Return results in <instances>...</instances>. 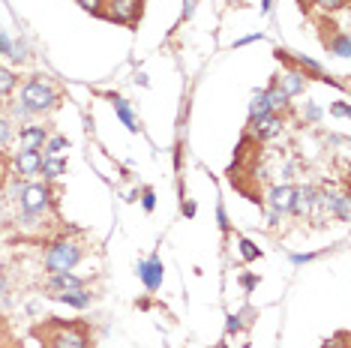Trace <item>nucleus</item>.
Here are the masks:
<instances>
[{"label": "nucleus", "mask_w": 351, "mask_h": 348, "mask_svg": "<svg viewBox=\"0 0 351 348\" xmlns=\"http://www.w3.org/2000/svg\"><path fill=\"white\" fill-rule=\"evenodd\" d=\"M327 51L337 54V58H348V36L346 34H330V39H324Z\"/></svg>", "instance_id": "obj_19"}, {"label": "nucleus", "mask_w": 351, "mask_h": 348, "mask_svg": "<svg viewBox=\"0 0 351 348\" xmlns=\"http://www.w3.org/2000/svg\"><path fill=\"white\" fill-rule=\"evenodd\" d=\"M73 288H84V279L75 273H49V291H73Z\"/></svg>", "instance_id": "obj_12"}, {"label": "nucleus", "mask_w": 351, "mask_h": 348, "mask_svg": "<svg viewBox=\"0 0 351 348\" xmlns=\"http://www.w3.org/2000/svg\"><path fill=\"white\" fill-rule=\"evenodd\" d=\"M241 252H243V258H246V261H255V258L261 256V249L255 247L252 240H246V237H241Z\"/></svg>", "instance_id": "obj_23"}, {"label": "nucleus", "mask_w": 351, "mask_h": 348, "mask_svg": "<svg viewBox=\"0 0 351 348\" xmlns=\"http://www.w3.org/2000/svg\"><path fill=\"white\" fill-rule=\"evenodd\" d=\"M306 117H309V121H318V117H322V108H318V105H309V108H306Z\"/></svg>", "instance_id": "obj_31"}, {"label": "nucleus", "mask_w": 351, "mask_h": 348, "mask_svg": "<svg viewBox=\"0 0 351 348\" xmlns=\"http://www.w3.org/2000/svg\"><path fill=\"white\" fill-rule=\"evenodd\" d=\"M267 114H274V108H270V102H267V93L258 90L252 97V102H250V123L261 121V117H267Z\"/></svg>", "instance_id": "obj_15"}, {"label": "nucleus", "mask_w": 351, "mask_h": 348, "mask_svg": "<svg viewBox=\"0 0 351 348\" xmlns=\"http://www.w3.org/2000/svg\"><path fill=\"white\" fill-rule=\"evenodd\" d=\"M138 276H141V282H145L150 291H156L159 286H162V261H159V258L141 261V264H138Z\"/></svg>", "instance_id": "obj_8"}, {"label": "nucleus", "mask_w": 351, "mask_h": 348, "mask_svg": "<svg viewBox=\"0 0 351 348\" xmlns=\"http://www.w3.org/2000/svg\"><path fill=\"white\" fill-rule=\"evenodd\" d=\"M21 105L27 108L30 114H45V112H54L60 105V90L54 87L51 78L45 75H34L27 78L25 87H21Z\"/></svg>", "instance_id": "obj_2"}, {"label": "nucleus", "mask_w": 351, "mask_h": 348, "mask_svg": "<svg viewBox=\"0 0 351 348\" xmlns=\"http://www.w3.org/2000/svg\"><path fill=\"white\" fill-rule=\"evenodd\" d=\"M313 3L318 6V10H324V12H339V10H346L348 0H313Z\"/></svg>", "instance_id": "obj_22"}, {"label": "nucleus", "mask_w": 351, "mask_h": 348, "mask_svg": "<svg viewBox=\"0 0 351 348\" xmlns=\"http://www.w3.org/2000/svg\"><path fill=\"white\" fill-rule=\"evenodd\" d=\"M0 112H3V102H0Z\"/></svg>", "instance_id": "obj_36"}, {"label": "nucleus", "mask_w": 351, "mask_h": 348, "mask_svg": "<svg viewBox=\"0 0 351 348\" xmlns=\"http://www.w3.org/2000/svg\"><path fill=\"white\" fill-rule=\"evenodd\" d=\"M75 3L82 6L84 12H93V15H97V10H99V0H75Z\"/></svg>", "instance_id": "obj_27"}, {"label": "nucleus", "mask_w": 351, "mask_h": 348, "mask_svg": "<svg viewBox=\"0 0 351 348\" xmlns=\"http://www.w3.org/2000/svg\"><path fill=\"white\" fill-rule=\"evenodd\" d=\"M193 6H195V0H186V18L193 15Z\"/></svg>", "instance_id": "obj_34"}, {"label": "nucleus", "mask_w": 351, "mask_h": 348, "mask_svg": "<svg viewBox=\"0 0 351 348\" xmlns=\"http://www.w3.org/2000/svg\"><path fill=\"white\" fill-rule=\"evenodd\" d=\"M15 84H19V78H15L12 69L0 66V97H10V93L15 90Z\"/></svg>", "instance_id": "obj_20"}, {"label": "nucleus", "mask_w": 351, "mask_h": 348, "mask_svg": "<svg viewBox=\"0 0 351 348\" xmlns=\"http://www.w3.org/2000/svg\"><path fill=\"white\" fill-rule=\"evenodd\" d=\"M6 174H10V162H6V156L0 153V189H3V184H6Z\"/></svg>", "instance_id": "obj_28"}, {"label": "nucleus", "mask_w": 351, "mask_h": 348, "mask_svg": "<svg viewBox=\"0 0 351 348\" xmlns=\"http://www.w3.org/2000/svg\"><path fill=\"white\" fill-rule=\"evenodd\" d=\"M10 138H12V123L6 117H0V145H6Z\"/></svg>", "instance_id": "obj_24"}, {"label": "nucleus", "mask_w": 351, "mask_h": 348, "mask_svg": "<svg viewBox=\"0 0 351 348\" xmlns=\"http://www.w3.org/2000/svg\"><path fill=\"white\" fill-rule=\"evenodd\" d=\"M10 114H12V117H19V121H25V117H30V112H27L25 105H21V102H12V105H10Z\"/></svg>", "instance_id": "obj_25"}, {"label": "nucleus", "mask_w": 351, "mask_h": 348, "mask_svg": "<svg viewBox=\"0 0 351 348\" xmlns=\"http://www.w3.org/2000/svg\"><path fill=\"white\" fill-rule=\"evenodd\" d=\"M111 102H114V112H117V117L126 123V129L130 132H138V121L132 117V112H130V105H126V99H121V97H111Z\"/></svg>", "instance_id": "obj_18"}, {"label": "nucleus", "mask_w": 351, "mask_h": 348, "mask_svg": "<svg viewBox=\"0 0 351 348\" xmlns=\"http://www.w3.org/2000/svg\"><path fill=\"white\" fill-rule=\"evenodd\" d=\"M276 84L279 87H282V93H285V97H298V93H303V90H306V75H303V73H298V69H291V73H285V75H279L276 78Z\"/></svg>", "instance_id": "obj_9"}, {"label": "nucleus", "mask_w": 351, "mask_h": 348, "mask_svg": "<svg viewBox=\"0 0 351 348\" xmlns=\"http://www.w3.org/2000/svg\"><path fill=\"white\" fill-rule=\"evenodd\" d=\"M99 18L111 21V25H123L135 27L145 15V0H99Z\"/></svg>", "instance_id": "obj_3"}, {"label": "nucleus", "mask_w": 351, "mask_h": 348, "mask_svg": "<svg viewBox=\"0 0 351 348\" xmlns=\"http://www.w3.org/2000/svg\"><path fill=\"white\" fill-rule=\"evenodd\" d=\"M241 330V315H228V334H237Z\"/></svg>", "instance_id": "obj_30"}, {"label": "nucleus", "mask_w": 351, "mask_h": 348, "mask_svg": "<svg viewBox=\"0 0 351 348\" xmlns=\"http://www.w3.org/2000/svg\"><path fill=\"white\" fill-rule=\"evenodd\" d=\"M43 150H19L15 153V169H19L21 177H34V174H39V169H43Z\"/></svg>", "instance_id": "obj_6"}, {"label": "nucleus", "mask_w": 351, "mask_h": 348, "mask_svg": "<svg viewBox=\"0 0 351 348\" xmlns=\"http://www.w3.org/2000/svg\"><path fill=\"white\" fill-rule=\"evenodd\" d=\"M34 334L43 339V348H90V330L82 321L49 319L34 327Z\"/></svg>", "instance_id": "obj_1"}, {"label": "nucleus", "mask_w": 351, "mask_h": 348, "mask_svg": "<svg viewBox=\"0 0 351 348\" xmlns=\"http://www.w3.org/2000/svg\"><path fill=\"white\" fill-rule=\"evenodd\" d=\"M15 195L21 199V213H49L54 208L51 186L49 184H21L15 186Z\"/></svg>", "instance_id": "obj_5"}, {"label": "nucleus", "mask_w": 351, "mask_h": 348, "mask_svg": "<svg viewBox=\"0 0 351 348\" xmlns=\"http://www.w3.org/2000/svg\"><path fill=\"white\" fill-rule=\"evenodd\" d=\"M241 282H243V288H246V291H252V288H255V282H258V279H255V276H243Z\"/></svg>", "instance_id": "obj_32"}, {"label": "nucleus", "mask_w": 351, "mask_h": 348, "mask_svg": "<svg viewBox=\"0 0 351 348\" xmlns=\"http://www.w3.org/2000/svg\"><path fill=\"white\" fill-rule=\"evenodd\" d=\"M84 256V249H82V243H75V240H54L49 252H45V271L49 273H66V271H73V267L82 261Z\"/></svg>", "instance_id": "obj_4"}, {"label": "nucleus", "mask_w": 351, "mask_h": 348, "mask_svg": "<svg viewBox=\"0 0 351 348\" xmlns=\"http://www.w3.org/2000/svg\"><path fill=\"white\" fill-rule=\"evenodd\" d=\"M156 208V195L154 189H145V210H154Z\"/></svg>", "instance_id": "obj_29"}, {"label": "nucleus", "mask_w": 351, "mask_h": 348, "mask_svg": "<svg viewBox=\"0 0 351 348\" xmlns=\"http://www.w3.org/2000/svg\"><path fill=\"white\" fill-rule=\"evenodd\" d=\"M324 204H327V210H330L333 216L342 219V223L348 219V195L346 192H342V195H330V192H327L324 195Z\"/></svg>", "instance_id": "obj_17"}, {"label": "nucleus", "mask_w": 351, "mask_h": 348, "mask_svg": "<svg viewBox=\"0 0 351 348\" xmlns=\"http://www.w3.org/2000/svg\"><path fill=\"white\" fill-rule=\"evenodd\" d=\"M291 204H294V186H276L270 192V208L279 216V213H291Z\"/></svg>", "instance_id": "obj_11"}, {"label": "nucleus", "mask_w": 351, "mask_h": 348, "mask_svg": "<svg viewBox=\"0 0 351 348\" xmlns=\"http://www.w3.org/2000/svg\"><path fill=\"white\" fill-rule=\"evenodd\" d=\"M39 174H43L45 180H58L60 174H66V160H60V156H45Z\"/></svg>", "instance_id": "obj_16"}, {"label": "nucleus", "mask_w": 351, "mask_h": 348, "mask_svg": "<svg viewBox=\"0 0 351 348\" xmlns=\"http://www.w3.org/2000/svg\"><path fill=\"white\" fill-rule=\"evenodd\" d=\"M330 114H333V117H348L351 108L346 105V102H337V105H330Z\"/></svg>", "instance_id": "obj_26"}, {"label": "nucleus", "mask_w": 351, "mask_h": 348, "mask_svg": "<svg viewBox=\"0 0 351 348\" xmlns=\"http://www.w3.org/2000/svg\"><path fill=\"white\" fill-rule=\"evenodd\" d=\"M252 126V132H255V138L258 141H265V138H274L279 129H282V121H279V114H267V117H261V121H255L250 123Z\"/></svg>", "instance_id": "obj_10"}, {"label": "nucleus", "mask_w": 351, "mask_h": 348, "mask_svg": "<svg viewBox=\"0 0 351 348\" xmlns=\"http://www.w3.org/2000/svg\"><path fill=\"white\" fill-rule=\"evenodd\" d=\"M66 147H69L66 138H63V136H54V138L45 141V156H58L60 150H66Z\"/></svg>", "instance_id": "obj_21"}, {"label": "nucleus", "mask_w": 351, "mask_h": 348, "mask_svg": "<svg viewBox=\"0 0 351 348\" xmlns=\"http://www.w3.org/2000/svg\"><path fill=\"white\" fill-rule=\"evenodd\" d=\"M45 141H49V129H45V126L27 123L25 129L19 132V145H21V150H43Z\"/></svg>", "instance_id": "obj_7"}, {"label": "nucleus", "mask_w": 351, "mask_h": 348, "mask_svg": "<svg viewBox=\"0 0 351 348\" xmlns=\"http://www.w3.org/2000/svg\"><path fill=\"white\" fill-rule=\"evenodd\" d=\"M0 291H3V273H0Z\"/></svg>", "instance_id": "obj_35"}, {"label": "nucleus", "mask_w": 351, "mask_h": 348, "mask_svg": "<svg viewBox=\"0 0 351 348\" xmlns=\"http://www.w3.org/2000/svg\"><path fill=\"white\" fill-rule=\"evenodd\" d=\"M315 204V189L313 186H303V189H294V204H291V213H298V216H303V213H309Z\"/></svg>", "instance_id": "obj_14"}, {"label": "nucleus", "mask_w": 351, "mask_h": 348, "mask_svg": "<svg viewBox=\"0 0 351 348\" xmlns=\"http://www.w3.org/2000/svg\"><path fill=\"white\" fill-rule=\"evenodd\" d=\"M183 213H186V216H195V204H193V201L183 204Z\"/></svg>", "instance_id": "obj_33"}, {"label": "nucleus", "mask_w": 351, "mask_h": 348, "mask_svg": "<svg viewBox=\"0 0 351 348\" xmlns=\"http://www.w3.org/2000/svg\"><path fill=\"white\" fill-rule=\"evenodd\" d=\"M54 300H60V303H69L75 306V310H87L90 306V291L84 288H73V291H51Z\"/></svg>", "instance_id": "obj_13"}]
</instances>
